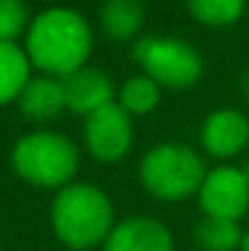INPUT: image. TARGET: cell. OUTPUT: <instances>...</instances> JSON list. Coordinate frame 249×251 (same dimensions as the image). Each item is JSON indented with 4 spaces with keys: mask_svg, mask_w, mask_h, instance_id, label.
<instances>
[{
    "mask_svg": "<svg viewBox=\"0 0 249 251\" xmlns=\"http://www.w3.org/2000/svg\"><path fill=\"white\" fill-rule=\"evenodd\" d=\"M93 34L81 12L52 7L42 12L27 32V56L47 76L64 78L85 66Z\"/></svg>",
    "mask_w": 249,
    "mask_h": 251,
    "instance_id": "6da1fadb",
    "label": "cell"
},
{
    "mask_svg": "<svg viewBox=\"0 0 249 251\" xmlns=\"http://www.w3.org/2000/svg\"><path fill=\"white\" fill-rule=\"evenodd\" d=\"M159 90H162V85L157 81H152L147 74H139V76H132L122 83L117 102L130 117L147 115L159 105Z\"/></svg>",
    "mask_w": 249,
    "mask_h": 251,
    "instance_id": "9a60e30c",
    "label": "cell"
},
{
    "mask_svg": "<svg viewBox=\"0 0 249 251\" xmlns=\"http://www.w3.org/2000/svg\"><path fill=\"white\" fill-rule=\"evenodd\" d=\"M245 232L235 220L203 217L195 227V242L203 251H235L242 247Z\"/></svg>",
    "mask_w": 249,
    "mask_h": 251,
    "instance_id": "5bb4252c",
    "label": "cell"
},
{
    "mask_svg": "<svg viewBox=\"0 0 249 251\" xmlns=\"http://www.w3.org/2000/svg\"><path fill=\"white\" fill-rule=\"evenodd\" d=\"M205 173L203 159L186 144H159L149 149L139 164L142 185L164 202H178L198 193Z\"/></svg>",
    "mask_w": 249,
    "mask_h": 251,
    "instance_id": "3957f363",
    "label": "cell"
},
{
    "mask_svg": "<svg viewBox=\"0 0 249 251\" xmlns=\"http://www.w3.org/2000/svg\"><path fill=\"white\" fill-rule=\"evenodd\" d=\"M61 83H64V95H66V110H71V112L88 117L90 112L115 102L112 100V95H115L112 81L100 69L83 66L79 71L64 76Z\"/></svg>",
    "mask_w": 249,
    "mask_h": 251,
    "instance_id": "30bf717a",
    "label": "cell"
},
{
    "mask_svg": "<svg viewBox=\"0 0 249 251\" xmlns=\"http://www.w3.org/2000/svg\"><path fill=\"white\" fill-rule=\"evenodd\" d=\"M188 12L208 27H230L245 12V0H186Z\"/></svg>",
    "mask_w": 249,
    "mask_h": 251,
    "instance_id": "2e32d148",
    "label": "cell"
},
{
    "mask_svg": "<svg viewBox=\"0 0 249 251\" xmlns=\"http://www.w3.org/2000/svg\"><path fill=\"white\" fill-rule=\"evenodd\" d=\"M32 61L15 42H0V105L17 100L29 83Z\"/></svg>",
    "mask_w": 249,
    "mask_h": 251,
    "instance_id": "4fadbf2b",
    "label": "cell"
},
{
    "mask_svg": "<svg viewBox=\"0 0 249 251\" xmlns=\"http://www.w3.org/2000/svg\"><path fill=\"white\" fill-rule=\"evenodd\" d=\"M200 144L215 159H232L249 144V120L245 112L225 107L205 117L200 127Z\"/></svg>",
    "mask_w": 249,
    "mask_h": 251,
    "instance_id": "ba28073f",
    "label": "cell"
},
{
    "mask_svg": "<svg viewBox=\"0 0 249 251\" xmlns=\"http://www.w3.org/2000/svg\"><path fill=\"white\" fill-rule=\"evenodd\" d=\"M12 166L20 178L32 185L64 188L79 171V149L64 134L34 132L15 144Z\"/></svg>",
    "mask_w": 249,
    "mask_h": 251,
    "instance_id": "277c9868",
    "label": "cell"
},
{
    "mask_svg": "<svg viewBox=\"0 0 249 251\" xmlns=\"http://www.w3.org/2000/svg\"><path fill=\"white\" fill-rule=\"evenodd\" d=\"M198 200L208 217L240 222L249 210V180L242 166H218L208 171Z\"/></svg>",
    "mask_w": 249,
    "mask_h": 251,
    "instance_id": "52a82bcc",
    "label": "cell"
},
{
    "mask_svg": "<svg viewBox=\"0 0 249 251\" xmlns=\"http://www.w3.org/2000/svg\"><path fill=\"white\" fill-rule=\"evenodd\" d=\"M105 251H173V237L168 227L154 217H127L115 222L108 234Z\"/></svg>",
    "mask_w": 249,
    "mask_h": 251,
    "instance_id": "9c48e42d",
    "label": "cell"
},
{
    "mask_svg": "<svg viewBox=\"0 0 249 251\" xmlns=\"http://www.w3.org/2000/svg\"><path fill=\"white\" fill-rule=\"evenodd\" d=\"M52 227L64 247L90 251L98 244H105L115 227L112 202L90 183H69L54 198Z\"/></svg>",
    "mask_w": 249,
    "mask_h": 251,
    "instance_id": "7a4b0ae2",
    "label": "cell"
},
{
    "mask_svg": "<svg viewBox=\"0 0 249 251\" xmlns=\"http://www.w3.org/2000/svg\"><path fill=\"white\" fill-rule=\"evenodd\" d=\"M242 251H249V232H245V239H242V247H240Z\"/></svg>",
    "mask_w": 249,
    "mask_h": 251,
    "instance_id": "ac0fdd59",
    "label": "cell"
},
{
    "mask_svg": "<svg viewBox=\"0 0 249 251\" xmlns=\"http://www.w3.org/2000/svg\"><path fill=\"white\" fill-rule=\"evenodd\" d=\"M242 171H245V176H247V180H249V164H245V166H242Z\"/></svg>",
    "mask_w": 249,
    "mask_h": 251,
    "instance_id": "ffe728a7",
    "label": "cell"
},
{
    "mask_svg": "<svg viewBox=\"0 0 249 251\" xmlns=\"http://www.w3.org/2000/svg\"><path fill=\"white\" fill-rule=\"evenodd\" d=\"M245 93H247V98H249V76L245 78Z\"/></svg>",
    "mask_w": 249,
    "mask_h": 251,
    "instance_id": "d6986e66",
    "label": "cell"
},
{
    "mask_svg": "<svg viewBox=\"0 0 249 251\" xmlns=\"http://www.w3.org/2000/svg\"><path fill=\"white\" fill-rule=\"evenodd\" d=\"M132 59L162 88H191L203 76L200 54L178 37H139L132 47Z\"/></svg>",
    "mask_w": 249,
    "mask_h": 251,
    "instance_id": "5b68a950",
    "label": "cell"
},
{
    "mask_svg": "<svg viewBox=\"0 0 249 251\" xmlns=\"http://www.w3.org/2000/svg\"><path fill=\"white\" fill-rule=\"evenodd\" d=\"M17 102H20L22 115L29 117L32 122H49L66 107L64 83L61 78L47 76V74L29 78V83L20 93Z\"/></svg>",
    "mask_w": 249,
    "mask_h": 251,
    "instance_id": "8fae6325",
    "label": "cell"
},
{
    "mask_svg": "<svg viewBox=\"0 0 249 251\" xmlns=\"http://www.w3.org/2000/svg\"><path fill=\"white\" fill-rule=\"evenodd\" d=\"M83 139L93 159L103 164L122 161L132 147V117L120 102H110L85 117Z\"/></svg>",
    "mask_w": 249,
    "mask_h": 251,
    "instance_id": "8992f818",
    "label": "cell"
},
{
    "mask_svg": "<svg viewBox=\"0 0 249 251\" xmlns=\"http://www.w3.org/2000/svg\"><path fill=\"white\" fill-rule=\"evenodd\" d=\"M144 25L142 0H105L100 7V27L112 42H130Z\"/></svg>",
    "mask_w": 249,
    "mask_h": 251,
    "instance_id": "7c38bea8",
    "label": "cell"
},
{
    "mask_svg": "<svg viewBox=\"0 0 249 251\" xmlns=\"http://www.w3.org/2000/svg\"><path fill=\"white\" fill-rule=\"evenodd\" d=\"M27 27V7L22 0H0V42H12Z\"/></svg>",
    "mask_w": 249,
    "mask_h": 251,
    "instance_id": "e0dca14e",
    "label": "cell"
}]
</instances>
